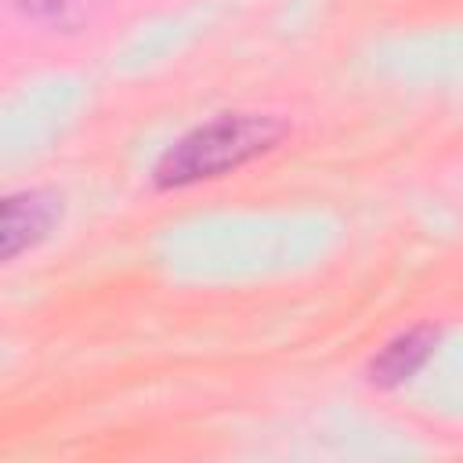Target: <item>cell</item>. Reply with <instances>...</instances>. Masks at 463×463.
I'll return each mask as SVG.
<instances>
[{"instance_id":"1","label":"cell","mask_w":463,"mask_h":463,"mask_svg":"<svg viewBox=\"0 0 463 463\" xmlns=\"http://www.w3.org/2000/svg\"><path fill=\"white\" fill-rule=\"evenodd\" d=\"M289 127L268 112H224L181 134L156 163V188H188L224 177L286 141Z\"/></svg>"},{"instance_id":"2","label":"cell","mask_w":463,"mask_h":463,"mask_svg":"<svg viewBox=\"0 0 463 463\" xmlns=\"http://www.w3.org/2000/svg\"><path fill=\"white\" fill-rule=\"evenodd\" d=\"M61 221V195L51 188H25L4 199L0 221V253L4 260H18L25 250L40 246Z\"/></svg>"},{"instance_id":"4","label":"cell","mask_w":463,"mask_h":463,"mask_svg":"<svg viewBox=\"0 0 463 463\" xmlns=\"http://www.w3.org/2000/svg\"><path fill=\"white\" fill-rule=\"evenodd\" d=\"M14 7L36 22H51V25H65L76 11V0H14Z\"/></svg>"},{"instance_id":"3","label":"cell","mask_w":463,"mask_h":463,"mask_svg":"<svg viewBox=\"0 0 463 463\" xmlns=\"http://www.w3.org/2000/svg\"><path fill=\"white\" fill-rule=\"evenodd\" d=\"M438 326H430V322H420V326H412V329H405V333H398L394 340H387L376 354H373V362H369V380L376 383V387H402L405 380H412L427 362H430V354H434V347H438Z\"/></svg>"}]
</instances>
